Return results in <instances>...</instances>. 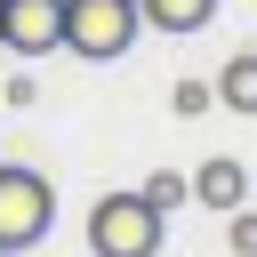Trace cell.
I'll return each mask as SVG.
<instances>
[{
    "label": "cell",
    "instance_id": "277c9868",
    "mask_svg": "<svg viewBox=\"0 0 257 257\" xmlns=\"http://www.w3.org/2000/svg\"><path fill=\"white\" fill-rule=\"evenodd\" d=\"M0 24H8V48L16 56L64 48V0H0Z\"/></svg>",
    "mask_w": 257,
    "mask_h": 257
},
{
    "label": "cell",
    "instance_id": "9c48e42d",
    "mask_svg": "<svg viewBox=\"0 0 257 257\" xmlns=\"http://www.w3.org/2000/svg\"><path fill=\"white\" fill-rule=\"evenodd\" d=\"M225 241H233V257H257V209H249V201L225 209Z\"/></svg>",
    "mask_w": 257,
    "mask_h": 257
},
{
    "label": "cell",
    "instance_id": "ba28073f",
    "mask_svg": "<svg viewBox=\"0 0 257 257\" xmlns=\"http://www.w3.org/2000/svg\"><path fill=\"white\" fill-rule=\"evenodd\" d=\"M137 193H145V201H153V209L169 217V209H185V201H193V177H177V169H153V177H145Z\"/></svg>",
    "mask_w": 257,
    "mask_h": 257
},
{
    "label": "cell",
    "instance_id": "3957f363",
    "mask_svg": "<svg viewBox=\"0 0 257 257\" xmlns=\"http://www.w3.org/2000/svg\"><path fill=\"white\" fill-rule=\"evenodd\" d=\"M48 225H56V185L40 169L0 161V249H32V241H48Z\"/></svg>",
    "mask_w": 257,
    "mask_h": 257
},
{
    "label": "cell",
    "instance_id": "7a4b0ae2",
    "mask_svg": "<svg viewBox=\"0 0 257 257\" xmlns=\"http://www.w3.org/2000/svg\"><path fill=\"white\" fill-rule=\"evenodd\" d=\"M137 32H145L137 0H64V48H72V56H88V64L128 56V48H137Z\"/></svg>",
    "mask_w": 257,
    "mask_h": 257
},
{
    "label": "cell",
    "instance_id": "52a82bcc",
    "mask_svg": "<svg viewBox=\"0 0 257 257\" xmlns=\"http://www.w3.org/2000/svg\"><path fill=\"white\" fill-rule=\"evenodd\" d=\"M137 16L161 24V32H201V24L217 16V0H137Z\"/></svg>",
    "mask_w": 257,
    "mask_h": 257
},
{
    "label": "cell",
    "instance_id": "30bf717a",
    "mask_svg": "<svg viewBox=\"0 0 257 257\" xmlns=\"http://www.w3.org/2000/svg\"><path fill=\"white\" fill-rule=\"evenodd\" d=\"M169 104H177L185 120H201V112L217 104V88H209V80H177V88H169Z\"/></svg>",
    "mask_w": 257,
    "mask_h": 257
},
{
    "label": "cell",
    "instance_id": "8992f818",
    "mask_svg": "<svg viewBox=\"0 0 257 257\" xmlns=\"http://www.w3.org/2000/svg\"><path fill=\"white\" fill-rule=\"evenodd\" d=\"M209 88H217V104H225V112H257V48H241V56H225Z\"/></svg>",
    "mask_w": 257,
    "mask_h": 257
},
{
    "label": "cell",
    "instance_id": "5b68a950",
    "mask_svg": "<svg viewBox=\"0 0 257 257\" xmlns=\"http://www.w3.org/2000/svg\"><path fill=\"white\" fill-rule=\"evenodd\" d=\"M193 201H201V209H217V217H225V209H241V201H249V169H241L233 153L201 161V169H193Z\"/></svg>",
    "mask_w": 257,
    "mask_h": 257
},
{
    "label": "cell",
    "instance_id": "8fae6325",
    "mask_svg": "<svg viewBox=\"0 0 257 257\" xmlns=\"http://www.w3.org/2000/svg\"><path fill=\"white\" fill-rule=\"evenodd\" d=\"M0 48H8V24H0Z\"/></svg>",
    "mask_w": 257,
    "mask_h": 257
},
{
    "label": "cell",
    "instance_id": "7c38bea8",
    "mask_svg": "<svg viewBox=\"0 0 257 257\" xmlns=\"http://www.w3.org/2000/svg\"><path fill=\"white\" fill-rule=\"evenodd\" d=\"M0 257H24V249H0Z\"/></svg>",
    "mask_w": 257,
    "mask_h": 257
},
{
    "label": "cell",
    "instance_id": "6da1fadb",
    "mask_svg": "<svg viewBox=\"0 0 257 257\" xmlns=\"http://www.w3.org/2000/svg\"><path fill=\"white\" fill-rule=\"evenodd\" d=\"M161 233H169V217H161L137 185H128V193H104V201L88 209V249H96V257H153Z\"/></svg>",
    "mask_w": 257,
    "mask_h": 257
}]
</instances>
